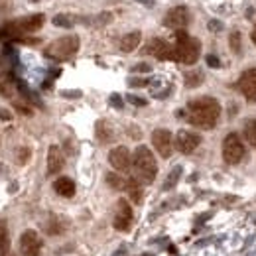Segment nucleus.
Listing matches in <instances>:
<instances>
[{"instance_id": "34", "label": "nucleus", "mask_w": 256, "mask_h": 256, "mask_svg": "<svg viewBox=\"0 0 256 256\" xmlns=\"http://www.w3.org/2000/svg\"><path fill=\"white\" fill-rule=\"evenodd\" d=\"M221 28H223V26H221L217 20H213V22L209 24V30H221Z\"/></svg>"}, {"instance_id": "28", "label": "nucleus", "mask_w": 256, "mask_h": 256, "mask_svg": "<svg viewBox=\"0 0 256 256\" xmlns=\"http://www.w3.org/2000/svg\"><path fill=\"white\" fill-rule=\"evenodd\" d=\"M128 100H130L132 104H138V106H144V104H146L144 98H140V96H136V95H128Z\"/></svg>"}, {"instance_id": "15", "label": "nucleus", "mask_w": 256, "mask_h": 256, "mask_svg": "<svg viewBox=\"0 0 256 256\" xmlns=\"http://www.w3.org/2000/svg\"><path fill=\"white\" fill-rule=\"evenodd\" d=\"M65 166V156L60 146H50L48 150V176L62 172Z\"/></svg>"}, {"instance_id": "31", "label": "nucleus", "mask_w": 256, "mask_h": 256, "mask_svg": "<svg viewBox=\"0 0 256 256\" xmlns=\"http://www.w3.org/2000/svg\"><path fill=\"white\" fill-rule=\"evenodd\" d=\"M130 85H134V87H144V85H148V81H146V79H130Z\"/></svg>"}, {"instance_id": "24", "label": "nucleus", "mask_w": 256, "mask_h": 256, "mask_svg": "<svg viewBox=\"0 0 256 256\" xmlns=\"http://www.w3.org/2000/svg\"><path fill=\"white\" fill-rule=\"evenodd\" d=\"M228 46L234 54H240L242 52V38H240V32H232L230 38H228Z\"/></svg>"}, {"instance_id": "26", "label": "nucleus", "mask_w": 256, "mask_h": 256, "mask_svg": "<svg viewBox=\"0 0 256 256\" xmlns=\"http://www.w3.org/2000/svg\"><path fill=\"white\" fill-rule=\"evenodd\" d=\"M54 24L60 26V28H71V26H73V18H69V16H65V14H58V16L54 18Z\"/></svg>"}, {"instance_id": "17", "label": "nucleus", "mask_w": 256, "mask_h": 256, "mask_svg": "<svg viewBox=\"0 0 256 256\" xmlns=\"http://www.w3.org/2000/svg\"><path fill=\"white\" fill-rule=\"evenodd\" d=\"M140 40H142V34H140V32H130V34H126V36H122V38H120L118 48H120L122 52L130 54V52H134V50L138 48Z\"/></svg>"}, {"instance_id": "13", "label": "nucleus", "mask_w": 256, "mask_h": 256, "mask_svg": "<svg viewBox=\"0 0 256 256\" xmlns=\"http://www.w3.org/2000/svg\"><path fill=\"white\" fill-rule=\"evenodd\" d=\"M108 162H110V166L116 172H128L130 170V164H132V156H130L126 146H116V148L110 150Z\"/></svg>"}, {"instance_id": "37", "label": "nucleus", "mask_w": 256, "mask_h": 256, "mask_svg": "<svg viewBox=\"0 0 256 256\" xmlns=\"http://www.w3.org/2000/svg\"><path fill=\"white\" fill-rule=\"evenodd\" d=\"M250 40H252V44H256V26L254 30H252V34H250Z\"/></svg>"}, {"instance_id": "12", "label": "nucleus", "mask_w": 256, "mask_h": 256, "mask_svg": "<svg viewBox=\"0 0 256 256\" xmlns=\"http://www.w3.org/2000/svg\"><path fill=\"white\" fill-rule=\"evenodd\" d=\"M132 207L126 199H120L116 203V213H114V228L116 230H128L130 224H132Z\"/></svg>"}, {"instance_id": "1", "label": "nucleus", "mask_w": 256, "mask_h": 256, "mask_svg": "<svg viewBox=\"0 0 256 256\" xmlns=\"http://www.w3.org/2000/svg\"><path fill=\"white\" fill-rule=\"evenodd\" d=\"M219 116H221V104L213 96H199L190 100L188 104V120L193 126L211 130L215 128Z\"/></svg>"}, {"instance_id": "23", "label": "nucleus", "mask_w": 256, "mask_h": 256, "mask_svg": "<svg viewBox=\"0 0 256 256\" xmlns=\"http://www.w3.org/2000/svg\"><path fill=\"white\" fill-rule=\"evenodd\" d=\"M180 176H182V168L178 166V168H174V170H172V174L168 176V180H166V184H164V190H172V188H176V184H178Z\"/></svg>"}, {"instance_id": "6", "label": "nucleus", "mask_w": 256, "mask_h": 256, "mask_svg": "<svg viewBox=\"0 0 256 256\" xmlns=\"http://www.w3.org/2000/svg\"><path fill=\"white\" fill-rule=\"evenodd\" d=\"M223 158H224V162H226V164H230V166L238 164V162L244 158V144H242V140H240V136H238V134L230 132V134H226V136H224Z\"/></svg>"}, {"instance_id": "36", "label": "nucleus", "mask_w": 256, "mask_h": 256, "mask_svg": "<svg viewBox=\"0 0 256 256\" xmlns=\"http://www.w3.org/2000/svg\"><path fill=\"white\" fill-rule=\"evenodd\" d=\"M138 2H142V4H146V6H152V4H154V0H138Z\"/></svg>"}, {"instance_id": "8", "label": "nucleus", "mask_w": 256, "mask_h": 256, "mask_svg": "<svg viewBox=\"0 0 256 256\" xmlns=\"http://www.w3.org/2000/svg\"><path fill=\"white\" fill-rule=\"evenodd\" d=\"M152 144L162 158H170L174 152V138L168 128H156L152 132Z\"/></svg>"}, {"instance_id": "32", "label": "nucleus", "mask_w": 256, "mask_h": 256, "mask_svg": "<svg viewBox=\"0 0 256 256\" xmlns=\"http://www.w3.org/2000/svg\"><path fill=\"white\" fill-rule=\"evenodd\" d=\"M207 64L211 65V67H219V65H221V62H219L215 56H209V58H207Z\"/></svg>"}, {"instance_id": "35", "label": "nucleus", "mask_w": 256, "mask_h": 256, "mask_svg": "<svg viewBox=\"0 0 256 256\" xmlns=\"http://www.w3.org/2000/svg\"><path fill=\"white\" fill-rule=\"evenodd\" d=\"M64 96H81V93L79 91H73V93L71 91H64Z\"/></svg>"}, {"instance_id": "22", "label": "nucleus", "mask_w": 256, "mask_h": 256, "mask_svg": "<svg viewBox=\"0 0 256 256\" xmlns=\"http://www.w3.org/2000/svg\"><path fill=\"white\" fill-rule=\"evenodd\" d=\"M244 138H246V142L250 144V146H256V118L254 120H248L246 124H244Z\"/></svg>"}, {"instance_id": "2", "label": "nucleus", "mask_w": 256, "mask_h": 256, "mask_svg": "<svg viewBox=\"0 0 256 256\" xmlns=\"http://www.w3.org/2000/svg\"><path fill=\"white\" fill-rule=\"evenodd\" d=\"M46 22L44 14H32V16H24L20 20H12L0 26V42L2 40H22L24 34L38 32Z\"/></svg>"}, {"instance_id": "33", "label": "nucleus", "mask_w": 256, "mask_h": 256, "mask_svg": "<svg viewBox=\"0 0 256 256\" xmlns=\"http://www.w3.org/2000/svg\"><path fill=\"white\" fill-rule=\"evenodd\" d=\"M0 118H2V120H12V114H10L8 110H4V108H0Z\"/></svg>"}, {"instance_id": "10", "label": "nucleus", "mask_w": 256, "mask_h": 256, "mask_svg": "<svg viewBox=\"0 0 256 256\" xmlns=\"http://www.w3.org/2000/svg\"><path fill=\"white\" fill-rule=\"evenodd\" d=\"M146 54H152V56H154L156 60H160V62H168V60H174V62H176V48L170 46L168 42L160 40V38H154V40L148 44Z\"/></svg>"}, {"instance_id": "9", "label": "nucleus", "mask_w": 256, "mask_h": 256, "mask_svg": "<svg viewBox=\"0 0 256 256\" xmlns=\"http://www.w3.org/2000/svg\"><path fill=\"white\" fill-rule=\"evenodd\" d=\"M20 252H22V256L42 254V238H40V234L36 230L28 228V230L22 232V236H20Z\"/></svg>"}, {"instance_id": "4", "label": "nucleus", "mask_w": 256, "mask_h": 256, "mask_svg": "<svg viewBox=\"0 0 256 256\" xmlns=\"http://www.w3.org/2000/svg\"><path fill=\"white\" fill-rule=\"evenodd\" d=\"M176 62L186 65H193L199 60V54H201V44L197 38L190 36L184 30H178L176 32Z\"/></svg>"}, {"instance_id": "25", "label": "nucleus", "mask_w": 256, "mask_h": 256, "mask_svg": "<svg viewBox=\"0 0 256 256\" xmlns=\"http://www.w3.org/2000/svg\"><path fill=\"white\" fill-rule=\"evenodd\" d=\"M203 81V73L201 71H190L186 73V85L188 87H197Z\"/></svg>"}, {"instance_id": "16", "label": "nucleus", "mask_w": 256, "mask_h": 256, "mask_svg": "<svg viewBox=\"0 0 256 256\" xmlns=\"http://www.w3.org/2000/svg\"><path fill=\"white\" fill-rule=\"evenodd\" d=\"M54 190L58 195H62V197H73L75 195V184H73V180L71 178H58L56 182H54Z\"/></svg>"}, {"instance_id": "21", "label": "nucleus", "mask_w": 256, "mask_h": 256, "mask_svg": "<svg viewBox=\"0 0 256 256\" xmlns=\"http://www.w3.org/2000/svg\"><path fill=\"white\" fill-rule=\"evenodd\" d=\"M106 184H108L112 190H116V192L126 190V180H122V178H120L118 174H114V172L106 174Z\"/></svg>"}, {"instance_id": "19", "label": "nucleus", "mask_w": 256, "mask_h": 256, "mask_svg": "<svg viewBox=\"0 0 256 256\" xmlns=\"http://www.w3.org/2000/svg\"><path fill=\"white\" fill-rule=\"evenodd\" d=\"M126 192L134 203H140L142 201V186H140V182L136 178H130L126 182Z\"/></svg>"}, {"instance_id": "27", "label": "nucleus", "mask_w": 256, "mask_h": 256, "mask_svg": "<svg viewBox=\"0 0 256 256\" xmlns=\"http://www.w3.org/2000/svg\"><path fill=\"white\" fill-rule=\"evenodd\" d=\"M28 160H30V150L28 148H20L18 150V156H16V162L18 164H26Z\"/></svg>"}, {"instance_id": "29", "label": "nucleus", "mask_w": 256, "mask_h": 256, "mask_svg": "<svg viewBox=\"0 0 256 256\" xmlns=\"http://www.w3.org/2000/svg\"><path fill=\"white\" fill-rule=\"evenodd\" d=\"M110 104L116 106V108H122V98L118 95H110Z\"/></svg>"}, {"instance_id": "5", "label": "nucleus", "mask_w": 256, "mask_h": 256, "mask_svg": "<svg viewBox=\"0 0 256 256\" xmlns=\"http://www.w3.org/2000/svg\"><path fill=\"white\" fill-rule=\"evenodd\" d=\"M77 50H79V38L77 36H64L46 48V56L54 58L58 62H65V60L73 58L77 54Z\"/></svg>"}, {"instance_id": "30", "label": "nucleus", "mask_w": 256, "mask_h": 256, "mask_svg": "<svg viewBox=\"0 0 256 256\" xmlns=\"http://www.w3.org/2000/svg\"><path fill=\"white\" fill-rule=\"evenodd\" d=\"M134 71H136V73H148V71H150V65L138 64V65H134Z\"/></svg>"}, {"instance_id": "3", "label": "nucleus", "mask_w": 256, "mask_h": 256, "mask_svg": "<svg viewBox=\"0 0 256 256\" xmlns=\"http://www.w3.org/2000/svg\"><path fill=\"white\" fill-rule=\"evenodd\" d=\"M132 164H134V172H136V180L140 184H152L158 176V164L154 154L150 152V148L146 146H138L134 156H132Z\"/></svg>"}, {"instance_id": "7", "label": "nucleus", "mask_w": 256, "mask_h": 256, "mask_svg": "<svg viewBox=\"0 0 256 256\" xmlns=\"http://www.w3.org/2000/svg\"><path fill=\"white\" fill-rule=\"evenodd\" d=\"M192 20V14H190V8L188 6H176L172 8L166 16H164V26L172 28V30H184Z\"/></svg>"}, {"instance_id": "14", "label": "nucleus", "mask_w": 256, "mask_h": 256, "mask_svg": "<svg viewBox=\"0 0 256 256\" xmlns=\"http://www.w3.org/2000/svg\"><path fill=\"white\" fill-rule=\"evenodd\" d=\"M238 91L244 95L246 100L256 102V67L242 73V77L238 79Z\"/></svg>"}, {"instance_id": "20", "label": "nucleus", "mask_w": 256, "mask_h": 256, "mask_svg": "<svg viewBox=\"0 0 256 256\" xmlns=\"http://www.w3.org/2000/svg\"><path fill=\"white\" fill-rule=\"evenodd\" d=\"M10 250V236H8V226L4 221H0V256H6Z\"/></svg>"}, {"instance_id": "18", "label": "nucleus", "mask_w": 256, "mask_h": 256, "mask_svg": "<svg viewBox=\"0 0 256 256\" xmlns=\"http://www.w3.org/2000/svg\"><path fill=\"white\" fill-rule=\"evenodd\" d=\"M96 138L102 142V144H106V142H112V138H114V132H112V128L108 122H104V120H100L98 124H96Z\"/></svg>"}, {"instance_id": "11", "label": "nucleus", "mask_w": 256, "mask_h": 256, "mask_svg": "<svg viewBox=\"0 0 256 256\" xmlns=\"http://www.w3.org/2000/svg\"><path fill=\"white\" fill-rule=\"evenodd\" d=\"M199 144H201V138H199V134H195V132L180 130V132L176 134V148H178L182 154H192Z\"/></svg>"}]
</instances>
